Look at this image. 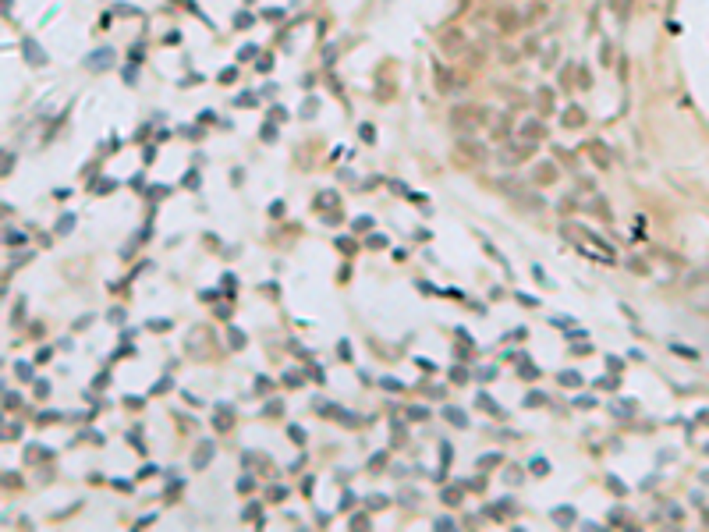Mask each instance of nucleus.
<instances>
[{
	"instance_id": "f257e3e1",
	"label": "nucleus",
	"mask_w": 709,
	"mask_h": 532,
	"mask_svg": "<svg viewBox=\"0 0 709 532\" xmlns=\"http://www.w3.org/2000/svg\"><path fill=\"white\" fill-rule=\"evenodd\" d=\"M483 121H486V110L475 107V104H457L450 110V128L461 132V135H475L479 128H483Z\"/></svg>"
},
{
	"instance_id": "f03ea898",
	"label": "nucleus",
	"mask_w": 709,
	"mask_h": 532,
	"mask_svg": "<svg viewBox=\"0 0 709 532\" xmlns=\"http://www.w3.org/2000/svg\"><path fill=\"white\" fill-rule=\"evenodd\" d=\"M454 156H457L461 167H479V163L486 160V149L479 146L472 135H461V138H457V146H454Z\"/></svg>"
},
{
	"instance_id": "7ed1b4c3",
	"label": "nucleus",
	"mask_w": 709,
	"mask_h": 532,
	"mask_svg": "<svg viewBox=\"0 0 709 532\" xmlns=\"http://www.w3.org/2000/svg\"><path fill=\"white\" fill-rule=\"evenodd\" d=\"M440 50L447 53V57H457L465 50V32L461 29H444L440 32Z\"/></svg>"
},
{
	"instance_id": "20e7f679",
	"label": "nucleus",
	"mask_w": 709,
	"mask_h": 532,
	"mask_svg": "<svg viewBox=\"0 0 709 532\" xmlns=\"http://www.w3.org/2000/svg\"><path fill=\"white\" fill-rule=\"evenodd\" d=\"M532 149H536V142L521 138V142H514L511 149H504V160H500V163H507V167H511V163H521V160H529V156H532Z\"/></svg>"
},
{
	"instance_id": "39448f33",
	"label": "nucleus",
	"mask_w": 709,
	"mask_h": 532,
	"mask_svg": "<svg viewBox=\"0 0 709 532\" xmlns=\"http://www.w3.org/2000/svg\"><path fill=\"white\" fill-rule=\"evenodd\" d=\"M581 149H586V153L592 156V163H596V167H610V149L603 146V142H596V138H592V142H586V146H581Z\"/></svg>"
},
{
	"instance_id": "423d86ee",
	"label": "nucleus",
	"mask_w": 709,
	"mask_h": 532,
	"mask_svg": "<svg viewBox=\"0 0 709 532\" xmlns=\"http://www.w3.org/2000/svg\"><path fill=\"white\" fill-rule=\"evenodd\" d=\"M543 135H546L543 121H525V125H521V138H529V142H539Z\"/></svg>"
},
{
	"instance_id": "0eeeda50",
	"label": "nucleus",
	"mask_w": 709,
	"mask_h": 532,
	"mask_svg": "<svg viewBox=\"0 0 709 532\" xmlns=\"http://www.w3.org/2000/svg\"><path fill=\"white\" fill-rule=\"evenodd\" d=\"M213 458V444H202L199 451H195V458H192V468H206V461Z\"/></svg>"
},
{
	"instance_id": "6e6552de",
	"label": "nucleus",
	"mask_w": 709,
	"mask_h": 532,
	"mask_svg": "<svg viewBox=\"0 0 709 532\" xmlns=\"http://www.w3.org/2000/svg\"><path fill=\"white\" fill-rule=\"evenodd\" d=\"M496 18H500V29H504V32H511V29H518V25H521V18H518L514 11H500Z\"/></svg>"
},
{
	"instance_id": "1a4fd4ad",
	"label": "nucleus",
	"mask_w": 709,
	"mask_h": 532,
	"mask_svg": "<svg viewBox=\"0 0 709 532\" xmlns=\"http://www.w3.org/2000/svg\"><path fill=\"white\" fill-rule=\"evenodd\" d=\"M514 199H518V206H529V210H543V206H546L539 195H529V192H521V195H514Z\"/></svg>"
},
{
	"instance_id": "9d476101",
	"label": "nucleus",
	"mask_w": 709,
	"mask_h": 532,
	"mask_svg": "<svg viewBox=\"0 0 709 532\" xmlns=\"http://www.w3.org/2000/svg\"><path fill=\"white\" fill-rule=\"evenodd\" d=\"M543 14H546V8H543V4H536L532 11L521 14V25H536V22H543Z\"/></svg>"
},
{
	"instance_id": "9b49d317",
	"label": "nucleus",
	"mask_w": 709,
	"mask_h": 532,
	"mask_svg": "<svg viewBox=\"0 0 709 532\" xmlns=\"http://www.w3.org/2000/svg\"><path fill=\"white\" fill-rule=\"evenodd\" d=\"M450 86H454V78H450V71H447V68H436V89H440V93H447Z\"/></svg>"
},
{
	"instance_id": "f8f14e48",
	"label": "nucleus",
	"mask_w": 709,
	"mask_h": 532,
	"mask_svg": "<svg viewBox=\"0 0 709 532\" xmlns=\"http://www.w3.org/2000/svg\"><path fill=\"white\" fill-rule=\"evenodd\" d=\"M553 518H557L560 525H571V522H575V507H557Z\"/></svg>"
},
{
	"instance_id": "ddd939ff",
	"label": "nucleus",
	"mask_w": 709,
	"mask_h": 532,
	"mask_svg": "<svg viewBox=\"0 0 709 532\" xmlns=\"http://www.w3.org/2000/svg\"><path fill=\"white\" fill-rule=\"evenodd\" d=\"M110 60H114V53H110V50H103V53H93V57H89V64H99V68H107Z\"/></svg>"
},
{
	"instance_id": "4468645a",
	"label": "nucleus",
	"mask_w": 709,
	"mask_h": 532,
	"mask_svg": "<svg viewBox=\"0 0 709 532\" xmlns=\"http://www.w3.org/2000/svg\"><path fill=\"white\" fill-rule=\"evenodd\" d=\"M564 125H586V114H581V110H568V114H564Z\"/></svg>"
},
{
	"instance_id": "2eb2a0df",
	"label": "nucleus",
	"mask_w": 709,
	"mask_h": 532,
	"mask_svg": "<svg viewBox=\"0 0 709 532\" xmlns=\"http://www.w3.org/2000/svg\"><path fill=\"white\" fill-rule=\"evenodd\" d=\"M557 380L564 383V387H581V376H578V373H560Z\"/></svg>"
},
{
	"instance_id": "dca6fc26",
	"label": "nucleus",
	"mask_w": 709,
	"mask_h": 532,
	"mask_svg": "<svg viewBox=\"0 0 709 532\" xmlns=\"http://www.w3.org/2000/svg\"><path fill=\"white\" fill-rule=\"evenodd\" d=\"M447 419H450L454 426H468V419H465V412H457V408H447Z\"/></svg>"
},
{
	"instance_id": "f3484780",
	"label": "nucleus",
	"mask_w": 709,
	"mask_h": 532,
	"mask_svg": "<svg viewBox=\"0 0 709 532\" xmlns=\"http://www.w3.org/2000/svg\"><path fill=\"white\" fill-rule=\"evenodd\" d=\"M575 75H578V86H581V89H589V86H592V78H589V71H586V68H575Z\"/></svg>"
},
{
	"instance_id": "a211bd4d",
	"label": "nucleus",
	"mask_w": 709,
	"mask_h": 532,
	"mask_svg": "<svg viewBox=\"0 0 709 532\" xmlns=\"http://www.w3.org/2000/svg\"><path fill=\"white\" fill-rule=\"evenodd\" d=\"M532 472H536V476H546V472H550V465H546L543 458H536V461H532Z\"/></svg>"
},
{
	"instance_id": "6ab92c4d",
	"label": "nucleus",
	"mask_w": 709,
	"mask_h": 532,
	"mask_svg": "<svg viewBox=\"0 0 709 532\" xmlns=\"http://www.w3.org/2000/svg\"><path fill=\"white\" fill-rule=\"evenodd\" d=\"M677 355H684V359H699V352H692V348H684V344H671Z\"/></svg>"
},
{
	"instance_id": "aec40b11",
	"label": "nucleus",
	"mask_w": 709,
	"mask_h": 532,
	"mask_svg": "<svg viewBox=\"0 0 709 532\" xmlns=\"http://www.w3.org/2000/svg\"><path fill=\"white\" fill-rule=\"evenodd\" d=\"M71 228H75V217H64V220H60V223H57V231H60V234H68Z\"/></svg>"
},
{
	"instance_id": "412c9836",
	"label": "nucleus",
	"mask_w": 709,
	"mask_h": 532,
	"mask_svg": "<svg viewBox=\"0 0 709 532\" xmlns=\"http://www.w3.org/2000/svg\"><path fill=\"white\" fill-rule=\"evenodd\" d=\"M25 234H18V231H8V245H22Z\"/></svg>"
},
{
	"instance_id": "4be33fe9",
	"label": "nucleus",
	"mask_w": 709,
	"mask_h": 532,
	"mask_svg": "<svg viewBox=\"0 0 709 532\" xmlns=\"http://www.w3.org/2000/svg\"><path fill=\"white\" fill-rule=\"evenodd\" d=\"M496 461H500V455H486V458H479V465H483V468H490V465H496Z\"/></svg>"
},
{
	"instance_id": "5701e85b",
	"label": "nucleus",
	"mask_w": 709,
	"mask_h": 532,
	"mask_svg": "<svg viewBox=\"0 0 709 532\" xmlns=\"http://www.w3.org/2000/svg\"><path fill=\"white\" fill-rule=\"evenodd\" d=\"M369 507L376 511V507H387V497H369Z\"/></svg>"
},
{
	"instance_id": "b1692460",
	"label": "nucleus",
	"mask_w": 709,
	"mask_h": 532,
	"mask_svg": "<svg viewBox=\"0 0 709 532\" xmlns=\"http://www.w3.org/2000/svg\"><path fill=\"white\" fill-rule=\"evenodd\" d=\"M235 25H238V29H241V25H252V14H238V18H235Z\"/></svg>"
},
{
	"instance_id": "393cba45",
	"label": "nucleus",
	"mask_w": 709,
	"mask_h": 532,
	"mask_svg": "<svg viewBox=\"0 0 709 532\" xmlns=\"http://www.w3.org/2000/svg\"><path fill=\"white\" fill-rule=\"evenodd\" d=\"M263 138H266V142H274V138H277V132H274V125H266V128H263Z\"/></svg>"
},
{
	"instance_id": "a878e982",
	"label": "nucleus",
	"mask_w": 709,
	"mask_h": 532,
	"mask_svg": "<svg viewBox=\"0 0 709 532\" xmlns=\"http://www.w3.org/2000/svg\"><path fill=\"white\" fill-rule=\"evenodd\" d=\"M617 4H621V0H610V8H617Z\"/></svg>"
}]
</instances>
